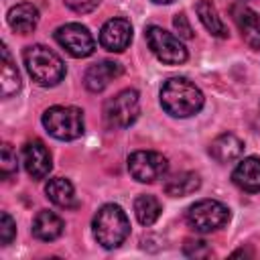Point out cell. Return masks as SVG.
Wrapping results in <instances>:
<instances>
[{
	"instance_id": "6da1fadb",
	"label": "cell",
	"mask_w": 260,
	"mask_h": 260,
	"mask_svg": "<svg viewBox=\"0 0 260 260\" xmlns=\"http://www.w3.org/2000/svg\"><path fill=\"white\" fill-rule=\"evenodd\" d=\"M201 89L187 77H171L160 87V106L169 116L189 118L203 108Z\"/></svg>"
},
{
	"instance_id": "7a4b0ae2",
	"label": "cell",
	"mask_w": 260,
	"mask_h": 260,
	"mask_svg": "<svg viewBox=\"0 0 260 260\" xmlns=\"http://www.w3.org/2000/svg\"><path fill=\"white\" fill-rule=\"evenodd\" d=\"M91 230H93V238L98 240V244L102 248L114 250L128 238L130 221H128L126 211L120 205L108 203V205L100 207L98 213L93 215Z\"/></svg>"
},
{
	"instance_id": "3957f363",
	"label": "cell",
	"mask_w": 260,
	"mask_h": 260,
	"mask_svg": "<svg viewBox=\"0 0 260 260\" xmlns=\"http://www.w3.org/2000/svg\"><path fill=\"white\" fill-rule=\"evenodd\" d=\"M24 67L32 81L43 87H53L65 77V63L63 59L45 45H30L24 49Z\"/></svg>"
},
{
	"instance_id": "277c9868",
	"label": "cell",
	"mask_w": 260,
	"mask_h": 260,
	"mask_svg": "<svg viewBox=\"0 0 260 260\" xmlns=\"http://www.w3.org/2000/svg\"><path fill=\"white\" fill-rule=\"evenodd\" d=\"M45 130L57 140H75L83 134V112L71 106H53L43 112Z\"/></svg>"
},
{
	"instance_id": "5b68a950",
	"label": "cell",
	"mask_w": 260,
	"mask_h": 260,
	"mask_svg": "<svg viewBox=\"0 0 260 260\" xmlns=\"http://www.w3.org/2000/svg\"><path fill=\"white\" fill-rule=\"evenodd\" d=\"M185 219L191 230L199 234H211L230 221V209L215 199H201L189 205Z\"/></svg>"
},
{
	"instance_id": "8992f818",
	"label": "cell",
	"mask_w": 260,
	"mask_h": 260,
	"mask_svg": "<svg viewBox=\"0 0 260 260\" xmlns=\"http://www.w3.org/2000/svg\"><path fill=\"white\" fill-rule=\"evenodd\" d=\"M140 114V95L136 89H122L104 106V120L108 128L122 130L136 122Z\"/></svg>"
},
{
	"instance_id": "52a82bcc",
	"label": "cell",
	"mask_w": 260,
	"mask_h": 260,
	"mask_svg": "<svg viewBox=\"0 0 260 260\" xmlns=\"http://www.w3.org/2000/svg\"><path fill=\"white\" fill-rule=\"evenodd\" d=\"M144 39H146V45L150 47V51L154 53V57L158 61H162L165 65H181L189 57L181 39L160 26H154V24L148 26L144 32Z\"/></svg>"
},
{
	"instance_id": "ba28073f",
	"label": "cell",
	"mask_w": 260,
	"mask_h": 260,
	"mask_svg": "<svg viewBox=\"0 0 260 260\" xmlns=\"http://www.w3.org/2000/svg\"><path fill=\"white\" fill-rule=\"evenodd\" d=\"M169 171V160L156 150H134L128 156V173L138 183H154Z\"/></svg>"
},
{
	"instance_id": "9c48e42d",
	"label": "cell",
	"mask_w": 260,
	"mask_h": 260,
	"mask_svg": "<svg viewBox=\"0 0 260 260\" xmlns=\"http://www.w3.org/2000/svg\"><path fill=\"white\" fill-rule=\"evenodd\" d=\"M55 41L71 57H77V59L89 57L95 51V41H93L91 32L87 30V26H83L79 22H67V24L59 26L55 30Z\"/></svg>"
},
{
	"instance_id": "30bf717a",
	"label": "cell",
	"mask_w": 260,
	"mask_h": 260,
	"mask_svg": "<svg viewBox=\"0 0 260 260\" xmlns=\"http://www.w3.org/2000/svg\"><path fill=\"white\" fill-rule=\"evenodd\" d=\"M22 165L30 179L41 181L45 179L53 169V156L51 150L41 140H28L22 148Z\"/></svg>"
},
{
	"instance_id": "8fae6325",
	"label": "cell",
	"mask_w": 260,
	"mask_h": 260,
	"mask_svg": "<svg viewBox=\"0 0 260 260\" xmlns=\"http://www.w3.org/2000/svg\"><path fill=\"white\" fill-rule=\"evenodd\" d=\"M132 41V24L126 18H110L100 30V45L110 53H122Z\"/></svg>"
},
{
	"instance_id": "7c38bea8",
	"label": "cell",
	"mask_w": 260,
	"mask_h": 260,
	"mask_svg": "<svg viewBox=\"0 0 260 260\" xmlns=\"http://www.w3.org/2000/svg\"><path fill=\"white\" fill-rule=\"evenodd\" d=\"M122 75V65L116 61H100L87 67L85 75H83V83L89 91L100 93L104 91L114 79H118Z\"/></svg>"
},
{
	"instance_id": "4fadbf2b",
	"label": "cell",
	"mask_w": 260,
	"mask_h": 260,
	"mask_svg": "<svg viewBox=\"0 0 260 260\" xmlns=\"http://www.w3.org/2000/svg\"><path fill=\"white\" fill-rule=\"evenodd\" d=\"M234 20L238 24V30H240L244 43L250 49L260 51V16L252 8L240 6L234 10Z\"/></svg>"
},
{
	"instance_id": "5bb4252c",
	"label": "cell",
	"mask_w": 260,
	"mask_h": 260,
	"mask_svg": "<svg viewBox=\"0 0 260 260\" xmlns=\"http://www.w3.org/2000/svg\"><path fill=\"white\" fill-rule=\"evenodd\" d=\"M209 154H211L217 162H221V165L234 162V160H238V158L244 154V142H242L236 134L223 132V134H219L217 138L211 140V144H209Z\"/></svg>"
},
{
	"instance_id": "9a60e30c",
	"label": "cell",
	"mask_w": 260,
	"mask_h": 260,
	"mask_svg": "<svg viewBox=\"0 0 260 260\" xmlns=\"http://www.w3.org/2000/svg\"><path fill=\"white\" fill-rule=\"evenodd\" d=\"M232 179L240 189L248 193H258L260 191V158L258 156L242 158L234 169Z\"/></svg>"
},
{
	"instance_id": "2e32d148",
	"label": "cell",
	"mask_w": 260,
	"mask_h": 260,
	"mask_svg": "<svg viewBox=\"0 0 260 260\" xmlns=\"http://www.w3.org/2000/svg\"><path fill=\"white\" fill-rule=\"evenodd\" d=\"M63 230H65L63 219L57 213L49 211V209H41L35 215V219H32V236L37 240H41V242H53V240H57L63 234Z\"/></svg>"
},
{
	"instance_id": "e0dca14e",
	"label": "cell",
	"mask_w": 260,
	"mask_h": 260,
	"mask_svg": "<svg viewBox=\"0 0 260 260\" xmlns=\"http://www.w3.org/2000/svg\"><path fill=\"white\" fill-rule=\"evenodd\" d=\"M6 20H8V24L14 32L28 35L39 24V10H37V6L28 4V2H20V4H16L8 10Z\"/></svg>"
},
{
	"instance_id": "ac0fdd59",
	"label": "cell",
	"mask_w": 260,
	"mask_h": 260,
	"mask_svg": "<svg viewBox=\"0 0 260 260\" xmlns=\"http://www.w3.org/2000/svg\"><path fill=\"white\" fill-rule=\"evenodd\" d=\"M20 89V73L14 65V61L10 59L8 47L2 45V63H0V93L2 98H10L14 93H18Z\"/></svg>"
},
{
	"instance_id": "d6986e66",
	"label": "cell",
	"mask_w": 260,
	"mask_h": 260,
	"mask_svg": "<svg viewBox=\"0 0 260 260\" xmlns=\"http://www.w3.org/2000/svg\"><path fill=\"white\" fill-rule=\"evenodd\" d=\"M201 187V179L197 173L193 171H183V173H177L173 177H169L165 181V193L171 195V197H185V195H191L195 193L197 189Z\"/></svg>"
},
{
	"instance_id": "ffe728a7",
	"label": "cell",
	"mask_w": 260,
	"mask_h": 260,
	"mask_svg": "<svg viewBox=\"0 0 260 260\" xmlns=\"http://www.w3.org/2000/svg\"><path fill=\"white\" fill-rule=\"evenodd\" d=\"M45 193L51 203L59 207H73L75 205V191L69 179L65 177H53L45 185Z\"/></svg>"
},
{
	"instance_id": "44dd1931",
	"label": "cell",
	"mask_w": 260,
	"mask_h": 260,
	"mask_svg": "<svg viewBox=\"0 0 260 260\" xmlns=\"http://www.w3.org/2000/svg\"><path fill=\"white\" fill-rule=\"evenodd\" d=\"M195 12H197L201 24L209 30V35H213L217 39H225L228 37V28H225L217 8L211 4V0H199L195 4Z\"/></svg>"
},
{
	"instance_id": "7402d4cb",
	"label": "cell",
	"mask_w": 260,
	"mask_h": 260,
	"mask_svg": "<svg viewBox=\"0 0 260 260\" xmlns=\"http://www.w3.org/2000/svg\"><path fill=\"white\" fill-rule=\"evenodd\" d=\"M160 201L154 195H140L134 201V215L142 225H152L160 217Z\"/></svg>"
},
{
	"instance_id": "603a6c76",
	"label": "cell",
	"mask_w": 260,
	"mask_h": 260,
	"mask_svg": "<svg viewBox=\"0 0 260 260\" xmlns=\"http://www.w3.org/2000/svg\"><path fill=\"white\" fill-rule=\"evenodd\" d=\"M16 171H18L16 152H14V148H12L8 142H4L2 148H0V173H2L4 179H8V177H12Z\"/></svg>"
},
{
	"instance_id": "cb8c5ba5",
	"label": "cell",
	"mask_w": 260,
	"mask_h": 260,
	"mask_svg": "<svg viewBox=\"0 0 260 260\" xmlns=\"http://www.w3.org/2000/svg\"><path fill=\"white\" fill-rule=\"evenodd\" d=\"M183 254L189 258H209L213 252L203 240H187L183 246Z\"/></svg>"
},
{
	"instance_id": "d4e9b609",
	"label": "cell",
	"mask_w": 260,
	"mask_h": 260,
	"mask_svg": "<svg viewBox=\"0 0 260 260\" xmlns=\"http://www.w3.org/2000/svg\"><path fill=\"white\" fill-rule=\"evenodd\" d=\"M14 236H16L14 219L6 211H2V215H0V242H2V246H8L14 240Z\"/></svg>"
},
{
	"instance_id": "484cf974",
	"label": "cell",
	"mask_w": 260,
	"mask_h": 260,
	"mask_svg": "<svg viewBox=\"0 0 260 260\" xmlns=\"http://www.w3.org/2000/svg\"><path fill=\"white\" fill-rule=\"evenodd\" d=\"M98 4H100V0H65V6L77 14H87V12L95 10Z\"/></svg>"
},
{
	"instance_id": "4316f807",
	"label": "cell",
	"mask_w": 260,
	"mask_h": 260,
	"mask_svg": "<svg viewBox=\"0 0 260 260\" xmlns=\"http://www.w3.org/2000/svg\"><path fill=\"white\" fill-rule=\"evenodd\" d=\"M173 24H175V30L179 32L181 39H193V28H191V24H189V20H187V16L183 12H179L175 16Z\"/></svg>"
},
{
	"instance_id": "83f0119b",
	"label": "cell",
	"mask_w": 260,
	"mask_h": 260,
	"mask_svg": "<svg viewBox=\"0 0 260 260\" xmlns=\"http://www.w3.org/2000/svg\"><path fill=\"white\" fill-rule=\"evenodd\" d=\"M152 2H154V4H171L173 0H152Z\"/></svg>"
}]
</instances>
